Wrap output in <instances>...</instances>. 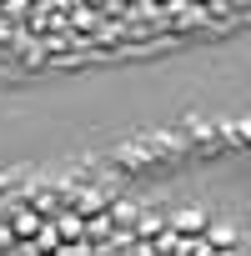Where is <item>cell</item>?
<instances>
[{
	"label": "cell",
	"instance_id": "cell-1",
	"mask_svg": "<svg viewBox=\"0 0 251 256\" xmlns=\"http://www.w3.org/2000/svg\"><path fill=\"white\" fill-rule=\"evenodd\" d=\"M10 231H16V236H36V231H40V211L16 206V211H10Z\"/></svg>",
	"mask_w": 251,
	"mask_h": 256
}]
</instances>
